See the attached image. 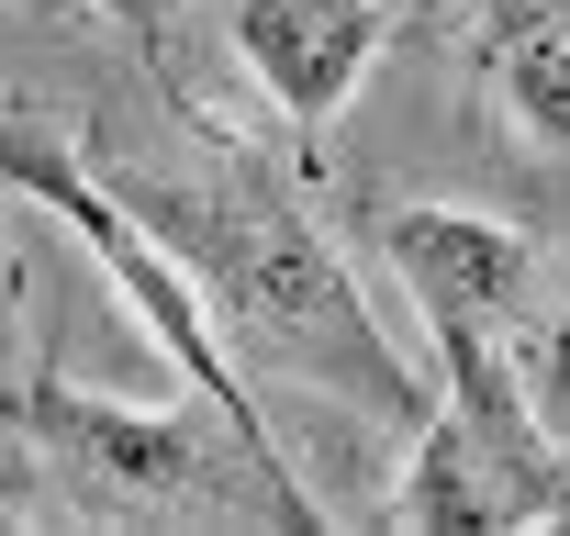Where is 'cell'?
<instances>
[{"mask_svg":"<svg viewBox=\"0 0 570 536\" xmlns=\"http://www.w3.org/2000/svg\"><path fill=\"white\" fill-rule=\"evenodd\" d=\"M79 157L190 268V291L213 302L235 369L325 391V403H347L370 425H403V436L436 414V391L392 358L381 314L358 302L336 235L314 224V201L292 190V168H279L257 135L190 112L179 90H146L135 112H101Z\"/></svg>","mask_w":570,"mask_h":536,"instance_id":"1","label":"cell"},{"mask_svg":"<svg viewBox=\"0 0 570 536\" xmlns=\"http://www.w3.org/2000/svg\"><path fill=\"white\" fill-rule=\"evenodd\" d=\"M90 12H101L112 34H135L146 57H168V23H179V0H90Z\"/></svg>","mask_w":570,"mask_h":536,"instance_id":"8","label":"cell"},{"mask_svg":"<svg viewBox=\"0 0 570 536\" xmlns=\"http://www.w3.org/2000/svg\"><path fill=\"white\" fill-rule=\"evenodd\" d=\"M392 46V0H235V57L292 135H325Z\"/></svg>","mask_w":570,"mask_h":536,"instance_id":"5","label":"cell"},{"mask_svg":"<svg viewBox=\"0 0 570 536\" xmlns=\"http://www.w3.org/2000/svg\"><path fill=\"white\" fill-rule=\"evenodd\" d=\"M392 280L414 291L425 314V347H436V380L448 369H525V302H537V246L503 224V212H470V201H381L370 212Z\"/></svg>","mask_w":570,"mask_h":536,"instance_id":"4","label":"cell"},{"mask_svg":"<svg viewBox=\"0 0 570 536\" xmlns=\"http://www.w3.org/2000/svg\"><path fill=\"white\" fill-rule=\"evenodd\" d=\"M12 425L68 503L124 514V525H336L314 503V480L292 469V447L268 425H235L190 380H179V403H101L35 358L12 391Z\"/></svg>","mask_w":570,"mask_h":536,"instance_id":"2","label":"cell"},{"mask_svg":"<svg viewBox=\"0 0 570 536\" xmlns=\"http://www.w3.org/2000/svg\"><path fill=\"white\" fill-rule=\"evenodd\" d=\"M23 268H12V235H0V369H23Z\"/></svg>","mask_w":570,"mask_h":536,"instance_id":"9","label":"cell"},{"mask_svg":"<svg viewBox=\"0 0 570 536\" xmlns=\"http://www.w3.org/2000/svg\"><path fill=\"white\" fill-rule=\"evenodd\" d=\"M470 68L525 146L570 157V0H470Z\"/></svg>","mask_w":570,"mask_h":536,"instance_id":"6","label":"cell"},{"mask_svg":"<svg viewBox=\"0 0 570 536\" xmlns=\"http://www.w3.org/2000/svg\"><path fill=\"white\" fill-rule=\"evenodd\" d=\"M12 391H23V369H0V425H12Z\"/></svg>","mask_w":570,"mask_h":536,"instance_id":"10","label":"cell"},{"mask_svg":"<svg viewBox=\"0 0 570 536\" xmlns=\"http://www.w3.org/2000/svg\"><path fill=\"white\" fill-rule=\"evenodd\" d=\"M525 391H537V414L570 436V302L537 325V347H525Z\"/></svg>","mask_w":570,"mask_h":536,"instance_id":"7","label":"cell"},{"mask_svg":"<svg viewBox=\"0 0 570 536\" xmlns=\"http://www.w3.org/2000/svg\"><path fill=\"white\" fill-rule=\"evenodd\" d=\"M381 525H570V436L537 414L525 369H448L414 425Z\"/></svg>","mask_w":570,"mask_h":536,"instance_id":"3","label":"cell"}]
</instances>
